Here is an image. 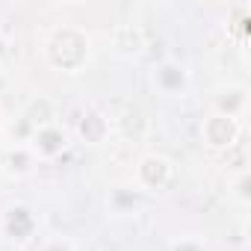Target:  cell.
I'll return each instance as SVG.
<instances>
[{
	"mask_svg": "<svg viewBox=\"0 0 251 251\" xmlns=\"http://www.w3.org/2000/svg\"><path fill=\"white\" fill-rule=\"evenodd\" d=\"M175 180V163L163 154H145L136 160V169H133V186L142 192V195H151V192H163L169 189Z\"/></svg>",
	"mask_w": 251,
	"mask_h": 251,
	"instance_id": "cell-3",
	"label": "cell"
},
{
	"mask_svg": "<svg viewBox=\"0 0 251 251\" xmlns=\"http://www.w3.org/2000/svg\"><path fill=\"white\" fill-rule=\"evenodd\" d=\"M39 251H80V245L71 236H65V233H53V236L42 239Z\"/></svg>",
	"mask_w": 251,
	"mask_h": 251,
	"instance_id": "cell-14",
	"label": "cell"
},
{
	"mask_svg": "<svg viewBox=\"0 0 251 251\" xmlns=\"http://www.w3.org/2000/svg\"><path fill=\"white\" fill-rule=\"evenodd\" d=\"M9 56H12V48H9V39L0 33V71L6 68V62H9Z\"/></svg>",
	"mask_w": 251,
	"mask_h": 251,
	"instance_id": "cell-16",
	"label": "cell"
},
{
	"mask_svg": "<svg viewBox=\"0 0 251 251\" xmlns=\"http://www.w3.org/2000/svg\"><path fill=\"white\" fill-rule=\"evenodd\" d=\"M21 121L30 127V133L39 130V127H48V124H53V121H56V106H53V100H50V98H42V95L33 98V100L24 106Z\"/></svg>",
	"mask_w": 251,
	"mask_h": 251,
	"instance_id": "cell-12",
	"label": "cell"
},
{
	"mask_svg": "<svg viewBox=\"0 0 251 251\" xmlns=\"http://www.w3.org/2000/svg\"><path fill=\"white\" fill-rule=\"evenodd\" d=\"M6 133V121H3V115H0V136Z\"/></svg>",
	"mask_w": 251,
	"mask_h": 251,
	"instance_id": "cell-18",
	"label": "cell"
},
{
	"mask_svg": "<svg viewBox=\"0 0 251 251\" xmlns=\"http://www.w3.org/2000/svg\"><path fill=\"white\" fill-rule=\"evenodd\" d=\"M68 130L62 127L59 121H53V124H48V127H39V130H33L30 136H27V145H30V151L36 154V160L42 163V160H56L65 148H68Z\"/></svg>",
	"mask_w": 251,
	"mask_h": 251,
	"instance_id": "cell-6",
	"label": "cell"
},
{
	"mask_svg": "<svg viewBox=\"0 0 251 251\" xmlns=\"http://www.w3.org/2000/svg\"><path fill=\"white\" fill-rule=\"evenodd\" d=\"M142 207H145V195L133 186V180H118L106 189V210L118 219L136 216Z\"/></svg>",
	"mask_w": 251,
	"mask_h": 251,
	"instance_id": "cell-7",
	"label": "cell"
},
{
	"mask_svg": "<svg viewBox=\"0 0 251 251\" xmlns=\"http://www.w3.org/2000/svg\"><path fill=\"white\" fill-rule=\"evenodd\" d=\"M109 133H112L109 118H106V112H100V109H86V112L77 118V136H80L86 145H103Z\"/></svg>",
	"mask_w": 251,
	"mask_h": 251,
	"instance_id": "cell-10",
	"label": "cell"
},
{
	"mask_svg": "<svg viewBox=\"0 0 251 251\" xmlns=\"http://www.w3.org/2000/svg\"><path fill=\"white\" fill-rule=\"evenodd\" d=\"M39 227H42V213L27 201L9 204L0 216V236L9 242H30L36 239Z\"/></svg>",
	"mask_w": 251,
	"mask_h": 251,
	"instance_id": "cell-2",
	"label": "cell"
},
{
	"mask_svg": "<svg viewBox=\"0 0 251 251\" xmlns=\"http://www.w3.org/2000/svg\"><path fill=\"white\" fill-rule=\"evenodd\" d=\"M109 48L115 56H124V59H136L148 50V36L139 24H118L109 36Z\"/></svg>",
	"mask_w": 251,
	"mask_h": 251,
	"instance_id": "cell-8",
	"label": "cell"
},
{
	"mask_svg": "<svg viewBox=\"0 0 251 251\" xmlns=\"http://www.w3.org/2000/svg\"><path fill=\"white\" fill-rule=\"evenodd\" d=\"M189 83H192L189 68L177 59H163L151 68V86L163 98H183L189 92Z\"/></svg>",
	"mask_w": 251,
	"mask_h": 251,
	"instance_id": "cell-4",
	"label": "cell"
},
{
	"mask_svg": "<svg viewBox=\"0 0 251 251\" xmlns=\"http://www.w3.org/2000/svg\"><path fill=\"white\" fill-rule=\"evenodd\" d=\"M3 89H6V74L0 71V92H3Z\"/></svg>",
	"mask_w": 251,
	"mask_h": 251,
	"instance_id": "cell-17",
	"label": "cell"
},
{
	"mask_svg": "<svg viewBox=\"0 0 251 251\" xmlns=\"http://www.w3.org/2000/svg\"><path fill=\"white\" fill-rule=\"evenodd\" d=\"M242 136V121H233L227 115L210 112L201 121V142L213 151H230L233 145H239Z\"/></svg>",
	"mask_w": 251,
	"mask_h": 251,
	"instance_id": "cell-5",
	"label": "cell"
},
{
	"mask_svg": "<svg viewBox=\"0 0 251 251\" xmlns=\"http://www.w3.org/2000/svg\"><path fill=\"white\" fill-rule=\"evenodd\" d=\"M213 112L219 115H227L233 121H242L245 112H248V89L242 83H227L216 92L213 98Z\"/></svg>",
	"mask_w": 251,
	"mask_h": 251,
	"instance_id": "cell-9",
	"label": "cell"
},
{
	"mask_svg": "<svg viewBox=\"0 0 251 251\" xmlns=\"http://www.w3.org/2000/svg\"><path fill=\"white\" fill-rule=\"evenodd\" d=\"M169 251H207V242H204L201 236L189 233V236H180V239H175V242L169 245Z\"/></svg>",
	"mask_w": 251,
	"mask_h": 251,
	"instance_id": "cell-15",
	"label": "cell"
},
{
	"mask_svg": "<svg viewBox=\"0 0 251 251\" xmlns=\"http://www.w3.org/2000/svg\"><path fill=\"white\" fill-rule=\"evenodd\" d=\"M36 166H39V160H36V154L30 151L27 142H15V145H9L6 154L0 157V172H9V175H15V177L30 175Z\"/></svg>",
	"mask_w": 251,
	"mask_h": 251,
	"instance_id": "cell-11",
	"label": "cell"
},
{
	"mask_svg": "<svg viewBox=\"0 0 251 251\" xmlns=\"http://www.w3.org/2000/svg\"><path fill=\"white\" fill-rule=\"evenodd\" d=\"M251 172L245 169V172H236V177H233V189H230V195L242 204V207H248L251 204Z\"/></svg>",
	"mask_w": 251,
	"mask_h": 251,
	"instance_id": "cell-13",
	"label": "cell"
},
{
	"mask_svg": "<svg viewBox=\"0 0 251 251\" xmlns=\"http://www.w3.org/2000/svg\"><path fill=\"white\" fill-rule=\"evenodd\" d=\"M45 59L50 68L77 74L89 62V36L80 27H59L45 42Z\"/></svg>",
	"mask_w": 251,
	"mask_h": 251,
	"instance_id": "cell-1",
	"label": "cell"
}]
</instances>
